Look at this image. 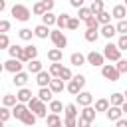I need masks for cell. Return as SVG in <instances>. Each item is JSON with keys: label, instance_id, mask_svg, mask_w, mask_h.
I'll return each mask as SVG.
<instances>
[{"label": "cell", "instance_id": "1", "mask_svg": "<svg viewBox=\"0 0 127 127\" xmlns=\"http://www.w3.org/2000/svg\"><path fill=\"white\" fill-rule=\"evenodd\" d=\"M28 107L40 117V119H46L48 117V111H50V107H46V101H42L38 95H34L30 101H28Z\"/></svg>", "mask_w": 127, "mask_h": 127}, {"label": "cell", "instance_id": "2", "mask_svg": "<svg viewBox=\"0 0 127 127\" xmlns=\"http://www.w3.org/2000/svg\"><path fill=\"white\" fill-rule=\"evenodd\" d=\"M95 115H97V109H95V107H91V105H85V107L79 111V119H77V125H79V127H89V125L93 123Z\"/></svg>", "mask_w": 127, "mask_h": 127}, {"label": "cell", "instance_id": "3", "mask_svg": "<svg viewBox=\"0 0 127 127\" xmlns=\"http://www.w3.org/2000/svg\"><path fill=\"white\" fill-rule=\"evenodd\" d=\"M10 14H12L18 22H28V20L32 18V14H34V12H30V8H28V6H24V4H14V6H12V10H10Z\"/></svg>", "mask_w": 127, "mask_h": 127}, {"label": "cell", "instance_id": "4", "mask_svg": "<svg viewBox=\"0 0 127 127\" xmlns=\"http://www.w3.org/2000/svg\"><path fill=\"white\" fill-rule=\"evenodd\" d=\"M101 75H103L105 79H109V81H119L121 71H119L117 65H113V64H103V65H101Z\"/></svg>", "mask_w": 127, "mask_h": 127}, {"label": "cell", "instance_id": "5", "mask_svg": "<svg viewBox=\"0 0 127 127\" xmlns=\"http://www.w3.org/2000/svg\"><path fill=\"white\" fill-rule=\"evenodd\" d=\"M103 56H105V60H109V62H117V60H121V48L117 46V44H107L105 48H103Z\"/></svg>", "mask_w": 127, "mask_h": 127}, {"label": "cell", "instance_id": "6", "mask_svg": "<svg viewBox=\"0 0 127 127\" xmlns=\"http://www.w3.org/2000/svg\"><path fill=\"white\" fill-rule=\"evenodd\" d=\"M50 40H52V44L56 46V48H65L67 46V38H65V34H64V30H60V28H56V30H52V34H50Z\"/></svg>", "mask_w": 127, "mask_h": 127}, {"label": "cell", "instance_id": "7", "mask_svg": "<svg viewBox=\"0 0 127 127\" xmlns=\"http://www.w3.org/2000/svg\"><path fill=\"white\" fill-rule=\"evenodd\" d=\"M22 67H24V62H20L18 58H10L2 65V69L4 71H10V73H18V71H22Z\"/></svg>", "mask_w": 127, "mask_h": 127}, {"label": "cell", "instance_id": "8", "mask_svg": "<svg viewBox=\"0 0 127 127\" xmlns=\"http://www.w3.org/2000/svg\"><path fill=\"white\" fill-rule=\"evenodd\" d=\"M87 64H89V65H93V67H101V65L105 64V56L93 50V52H89V54H87Z\"/></svg>", "mask_w": 127, "mask_h": 127}, {"label": "cell", "instance_id": "9", "mask_svg": "<svg viewBox=\"0 0 127 127\" xmlns=\"http://www.w3.org/2000/svg\"><path fill=\"white\" fill-rule=\"evenodd\" d=\"M75 101H77V105H81V107H85V105H91L93 103V93L91 91H79L77 95H75Z\"/></svg>", "mask_w": 127, "mask_h": 127}, {"label": "cell", "instance_id": "10", "mask_svg": "<svg viewBox=\"0 0 127 127\" xmlns=\"http://www.w3.org/2000/svg\"><path fill=\"white\" fill-rule=\"evenodd\" d=\"M52 73H50V69L46 71V69H42V71H38L36 73V83L40 85V87H46V85H50V81H52Z\"/></svg>", "mask_w": 127, "mask_h": 127}, {"label": "cell", "instance_id": "11", "mask_svg": "<svg viewBox=\"0 0 127 127\" xmlns=\"http://www.w3.org/2000/svg\"><path fill=\"white\" fill-rule=\"evenodd\" d=\"M121 115H123V109H121V105H111V107L105 111V117H107L109 121H113V123H115V121H117Z\"/></svg>", "mask_w": 127, "mask_h": 127}, {"label": "cell", "instance_id": "12", "mask_svg": "<svg viewBox=\"0 0 127 127\" xmlns=\"http://www.w3.org/2000/svg\"><path fill=\"white\" fill-rule=\"evenodd\" d=\"M28 79H30V71H18V73H14V85L16 87H24L26 83H28Z\"/></svg>", "mask_w": 127, "mask_h": 127}, {"label": "cell", "instance_id": "13", "mask_svg": "<svg viewBox=\"0 0 127 127\" xmlns=\"http://www.w3.org/2000/svg\"><path fill=\"white\" fill-rule=\"evenodd\" d=\"M34 34H36V38H40V40H46V38L52 34V30H50V26H46V24L42 22V24H38V26L34 28Z\"/></svg>", "mask_w": 127, "mask_h": 127}, {"label": "cell", "instance_id": "14", "mask_svg": "<svg viewBox=\"0 0 127 127\" xmlns=\"http://www.w3.org/2000/svg\"><path fill=\"white\" fill-rule=\"evenodd\" d=\"M99 32H101V36H103V38H107V40H111V38H113V36L117 34V26H113V24L109 22V24H103Z\"/></svg>", "mask_w": 127, "mask_h": 127}, {"label": "cell", "instance_id": "15", "mask_svg": "<svg viewBox=\"0 0 127 127\" xmlns=\"http://www.w3.org/2000/svg\"><path fill=\"white\" fill-rule=\"evenodd\" d=\"M85 40L87 42H97L99 40V36H101V32H99V26H93V28H85Z\"/></svg>", "mask_w": 127, "mask_h": 127}, {"label": "cell", "instance_id": "16", "mask_svg": "<svg viewBox=\"0 0 127 127\" xmlns=\"http://www.w3.org/2000/svg\"><path fill=\"white\" fill-rule=\"evenodd\" d=\"M69 64L71 65H83V64H87V56H83L81 52H73L71 56H69Z\"/></svg>", "mask_w": 127, "mask_h": 127}, {"label": "cell", "instance_id": "17", "mask_svg": "<svg viewBox=\"0 0 127 127\" xmlns=\"http://www.w3.org/2000/svg\"><path fill=\"white\" fill-rule=\"evenodd\" d=\"M65 89H67V93H71V95H77L81 89H83V85L75 79V77H71L69 81H67V85H65Z\"/></svg>", "mask_w": 127, "mask_h": 127}, {"label": "cell", "instance_id": "18", "mask_svg": "<svg viewBox=\"0 0 127 127\" xmlns=\"http://www.w3.org/2000/svg\"><path fill=\"white\" fill-rule=\"evenodd\" d=\"M30 107H28V103H24V101H18L14 107H12V115L16 117V119H22V115L28 111Z\"/></svg>", "mask_w": 127, "mask_h": 127}, {"label": "cell", "instance_id": "19", "mask_svg": "<svg viewBox=\"0 0 127 127\" xmlns=\"http://www.w3.org/2000/svg\"><path fill=\"white\" fill-rule=\"evenodd\" d=\"M109 107H111V99H107V97H99V99L95 101V109H97V113H105Z\"/></svg>", "mask_w": 127, "mask_h": 127}, {"label": "cell", "instance_id": "20", "mask_svg": "<svg viewBox=\"0 0 127 127\" xmlns=\"http://www.w3.org/2000/svg\"><path fill=\"white\" fill-rule=\"evenodd\" d=\"M111 14H113V18L123 20V18L127 16V6H125V4H115V6H113V10H111Z\"/></svg>", "mask_w": 127, "mask_h": 127}, {"label": "cell", "instance_id": "21", "mask_svg": "<svg viewBox=\"0 0 127 127\" xmlns=\"http://www.w3.org/2000/svg\"><path fill=\"white\" fill-rule=\"evenodd\" d=\"M62 58H64V52H62V48H52V50H48V60L50 62H62Z\"/></svg>", "mask_w": 127, "mask_h": 127}, {"label": "cell", "instance_id": "22", "mask_svg": "<svg viewBox=\"0 0 127 127\" xmlns=\"http://www.w3.org/2000/svg\"><path fill=\"white\" fill-rule=\"evenodd\" d=\"M26 65H28V71H30V73H38V71H42V69H44V64H42V62H40L38 58L30 60V62H28Z\"/></svg>", "mask_w": 127, "mask_h": 127}, {"label": "cell", "instance_id": "23", "mask_svg": "<svg viewBox=\"0 0 127 127\" xmlns=\"http://www.w3.org/2000/svg\"><path fill=\"white\" fill-rule=\"evenodd\" d=\"M52 95H54V91H52V87H50V85L40 87V91H38V97H40L42 101H46V103H50V101H52Z\"/></svg>", "mask_w": 127, "mask_h": 127}, {"label": "cell", "instance_id": "24", "mask_svg": "<svg viewBox=\"0 0 127 127\" xmlns=\"http://www.w3.org/2000/svg\"><path fill=\"white\" fill-rule=\"evenodd\" d=\"M38 119H40V117H38V115H36V113H34L32 109H28V111H26V113L22 115V119H20V121H22L24 125H34V123H36Z\"/></svg>", "mask_w": 127, "mask_h": 127}, {"label": "cell", "instance_id": "25", "mask_svg": "<svg viewBox=\"0 0 127 127\" xmlns=\"http://www.w3.org/2000/svg\"><path fill=\"white\" fill-rule=\"evenodd\" d=\"M42 22H44L46 26H50V28H52V26H56V22H58V16H56L52 10H48L46 14H42Z\"/></svg>", "mask_w": 127, "mask_h": 127}, {"label": "cell", "instance_id": "26", "mask_svg": "<svg viewBox=\"0 0 127 127\" xmlns=\"http://www.w3.org/2000/svg\"><path fill=\"white\" fill-rule=\"evenodd\" d=\"M16 95H18V101H24V103H28V101H30V99L34 97V95H32V91H30V89H28L26 85H24V87H20Z\"/></svg>", "mask_w": 127, "mask_h": 127}, {"label": "cell", "instance_id": "27", "mask_svg": "<svg viewBox=\"0 0 127 127\" xmlns=\"http://www.w3.org/2000/svg\"><path fill=\"white\" fill-rule=\"evenodd\" d=\"M64 79L62 77H52V81H50V87H52V91L54 93H60V91H64Z\"/></svg>", "mask_w": 127, "mask_h": 127}, {"label": "cell", "instance_id": "28", "mask_svg": "<svg viewBox=\"0 0 127 127\" xmlns=\"http://www.w3.org/2000/svg\"><path fill=\"white\" fill-rule=\"evenodd\" d=\"M46 123H48V125H64V119L60 117V113H54V111H52V113L46 117Z\"/></svg>", "mask_w": 127, "mask_h": 127}, {"label": "cell", "instance_id": "29", "mask_svg": "<svg viewBox=\"0 0 127 127\" xmlns=\"http://www.w3.org/2000/svg\"><path fill=\"white\" fill-rule=\"evenodd\" d=\"M16 103H18V95H12V93H6V95H2V105L14 107Z\"/></svg>", "mask_w": 127, "mask_h": 127}, {"label": "cell", "instance_id": "30", "mask_svg": "<svg viewBox=\"0 0 127 127\" xmlns=\"http://www.w3.org/2000/svg\"><path fill=\"white\" fill-rule=\"evenodd\" d=\"M93 12H91V8L89 6H81V8H77V18L83 22V20H87L89 16H91Z\"/></svg>", "mask_w": 127, "mask_h": 127}, {"label": "cell", "instance_id": "31", "mask_svg": "<svg viewBox=\"0 0 127 127\" xmlns=\"http://www.w3.org/2000/svg\"><path fill=\"white\" fill-rule=\"evenodd\" d=\"M69 18H71V16H69V14H65V12H64V14H60V16H58V22H56V26H58L60 30L67 28V22H69Z\"/></svg>", "mask_w": 127, "mask_h": 127}, {"label": "cell", "instance_id": "32", "mask_svg": "<svg viewBox=\"0 0 127 127\" xmlns=\"http://www.w3.org/2000/svg\"><path fill=\"white\" fill-rule=\"evenodd\" d=\"M95 16H97V20H99V24H101V26H103V24H109V22H111V18H113V14H111V12H105V10H103V12H99V14H95Z\"/></svg>", "mask_w": 127, "mask_h": 127}, {"label": "cell", "instance_id": "33", "mask_svg": "<svg viewBox=\"0 0 127 127\" xmlns=\"http://www.w3.org/2000/svg\"><path fill=\"white\" fill-rule=\"evenodd\" d=\"M18 36H20V40L30 42V40H32V36H36V34H34V30H30V28H22V30L18 32Z\"/></svg>", "mask_w": 127, "mask_h": 127}, {"label": "cell", "instance_id": "34", "mask_svg": "<svg viewBox=\"0 0 127 127\" xmlns=\"http://www.w3.org/2000/svg\"><path fill=\"white\" fill-rule=\"evenodd\" d=\"M10 115H12V109H10L8 105H2V107H0V123H6V121L10 119Z\"/></svg>", "mask_w": 127, "mask_h": 127}, {"label": "cell", "instance_id": "35", "mask_svg": "<svg viewBox=\"0 0 127 127\" xmlns=\"http://www.w3.org/2000/svg\"><path fill=\"white\" fill-rule=\"evenodd\" d=\"M32 12H34V16H42V14H46L48 10H46V6H44V2L40 0V2H36V4L32 6Z\"/></svg>", "mask_w": 127, "mask_h": 127}, {"label": "cell", "instance_id": "36", "mask_svg": "<svg viewBox=\"0 0 127 127\" xmlns=\"http://www.w3.org/2000/svg\"><path fill=\"white\" fill-rule=\"evenodd\" d=\"M111 105H123V101H125V95L123 93H119V91H115V93H111Z\"/></svg>", "mask_w": 127, "mask_h": 127}, {"label": "cell", "instance_id": "37", "mask_svg": "<svg viewBox=\"0 0 127 127\" xmlns=\"http://www.w3.org/2000/svg\"><path fill=\"white\" fill-rule=\"evenodd\" d=\"M65 107H64V103L62 101H58V99H52L50 101V111H54V113H62Z\"/></svg>", "mask_w": 127, "mask_h": 127}, {"label": "cell", "instance_id": "38", "mask_svg": "<svg viewBox=\"0 0 127 127\" xmlns=\"http://www.w3.org/2000/svg\"><path fill=\"white\" fill-rule=\"evenodd\" d=\"M64 113H65V117H77V105L75 103H67Z\"/></svg>", "mask_w": 127, "mask_h": 127}, {"label": "cell", "instance_id": "39", "mask_svg": "<svg viewBox=\"0 0 127 127\" xmlns=\"http://www.w3.org/2000/svg\"><path fill=\"white\" fill-rule=\"evenodd\" d=\"M22 52H24V48H22V46H18V44H12V46L8 48V54H10V58H18Z\"/></svg>", "mask_w": 127, "mask_h": 127}, {"label": "cell", "instance_id": "40", "mask_svg": "<svg viewBox=\"0 0 127 127\" xmlns=\"http://www.w3.org/2000/svg\"><path fill=\"white\" fill-rule=\"evenodd\" d=\"M62 67H64V65H62L60 62H52V64H50V73H52L54 77H60V71H62Z\"/></svg>", "mask_w": 127, "mask_h": 127}, {"label": "cell", "instance_id": "41", "mask_svg": "<svg viewBox=\"0 0 127 127\" xmlns=\"http://www.w3.org/2000/svg\"><path fill=\"white\" fill-rule=\"evenodd\" d=\"M103 6H105V4H103V0H93L89 8H91V12H93V14H99V12H103V10H105Z\"/></svg>", "mask_w": 127, "mask_h": 127}, {"label": "cell", "instance_id": "42", "mask_svg": "<svg viewBox=\"0 0 127 127\" xmlns=\"http://www.w3.org/2000/svg\"><path fill=\"white\" fill-rule=\"evenodd\" d=\"M24 50H26V54H28V58H30V60L38 58V48H36L34 44H28V46H24Z\"/></svg>", "mask_w": 127, "mask_h": 127}, {"label": "cell", "instance_id": "43", "mask_svg": "<svg viewBox=\"0 0 127 127\" xmlns=\"http://www.w3.org/2000/svg\"><path fill=\"white\" fill-rule=\"evenodd\" d=\"M83 24H85V28H93V26H99V20L95 14H91L87 20H83Z\"/></svg>", "mask_w": 127, "mask_h": 127}, {"label": "cell", "instance_id": "44", "mask_svg": "<svg viewBox=\"0 0 127 127\" xmlns=\"http://www.w3.org/2000/svg\"><path fill=\"white\" fill-rule=\"evenodd\" d=\"M0 48H2V50H8V48H10V38H8L6 32L0 34Z\"/></svg>", "mask_w": 127, "mask_h": 127}, {"label": "cell", "instance_id": "45", "mask_svg": "<svg viewBox=\"0 0 127 127\" xmlns=\"http://www.w3.org/2000/svg\"><path fill=\"white\" fill-rule=\"evenodd\" d=\"M60 77H62L64 81H69V79L73 77V73H71V69H69V67H62V71H60Z\"/></svg>", "mask_w": 127, "mask_h": 127}, {"label": "cell", "instance_id": "46", "mask_svg": "<svg viewBox=\"0 0 127 127\" xmlns=\"http://www.w3.org/2000/svg\"><path fill=\"white\" fill-rule=\"evenodd\" d=\"M115 65H117V69H119L121 73H127V60H123V58H121V60H117V62H115Z\"/></svg>", "mask_w": 127, "mask_h": 127}, {"label": "cell", "instance_id": "47", "mask_svg": "<svg viewBox=\"0 0 127 127\" xmlns=\"http://www.w3.org/2000/svg\"><path fill=\"white\" fill-rule=\"evenodd\" d=\"M117 46L121 48V52H125V50H127V34H121V36H119Z\"/></svg>", "mask_w": 127, "mask_h": 127}, {"label": "cell", "instance_id": "48", "mask_svg": "<svg viewBox=\"0 0 127 127\" xmlns=\"http://www.w3.org/2000/svg\"><path fill=\"white\" fill-rule=\"evenodd\" d=\"M117 34H127V20H119L117 22Z\"/></svg>", "mask_w": 127, "mask_h": 127}, {"label": "cell", "instance_id": "49", "mask_svg": "<svg viewBox=\"0 0 127 127\" xmlns=\"http://www.w3.org/2000/svg\"><path fill=\"white\" fill-rule=\"evenodd\" d=\"M79 18H69V22H67V30H77L79 28Z\"/></svg>", "mask_w": 127, "mask_h": 127}, {"label": "cell", "instance_id": "50", "mask_svg": "<svg viewBox=\"0 0 127 127\" xmlns=\"http://www.w3.org/2000/svg\"><path fill=\"white\" fill-rule=\"evenodd\" d=\"M64 125L65 127H75L77 125V119L75 117H64Z\"/></svg>", "mask_w": 127, "mask_h": 127}, {"label": "cell", "instance_id": "51", "mask_svg": "<svg viewBox=\"0 0 127 127\" xmlns=\"http://www.w3.org/2000/svg\"><path fill=\"white\" fill-rule=\"evenodd\" d=\"M10 30V22L8 20H0V32H8Z\"/></svg>", "mask_w": 127, "mask_h": 127}, {"label": "cell", "instance_id": "52", "mask_svg": "<svg viewBox=\"0 0 127 127\" xmlns=\"http://www.w3.org/2000/svg\"><path fill=\"white\" fill-rule=\"evenodd\" d=\"M44 2V6H46V10H52L54 6H56V0H42Z\"/></svg>", "mask_w": 127, "mask_h": 127}, {"label": "cell", "instance_id": "53", "mask_svg": "<svg viewBox=\"0 0 127 127\" xmlns=\"http://www.w3.org/2000/svg\"><path fill=\"white\" fill-rule=\"evenodd\" d=\"M69 4H71L73 8H81V6H83V0H69Z\"/></svg>", "mask_w": 127, "mask_h": 127}, {"label": "cell", "instance_id": "54", "mask_svg": "<svg viewBox=\"0 0 127 127\" xmlns=\"http://www.w3.org/2000/svg\"><path fill=\"white\" fill-rule=\"evenodd\" d=\"M115 123H117V127H127V119H123V117H119Z\"/></svg>", "mask_w": 127, "mask_h": 127}, {"label": "cell", "instance_id": "55", "mask_svg": "<svg viewBox=\"0 0 127 127\" xmlns=\"http://www.w3.org/2000/svg\"><path fill=\"white\" fill-rule=\"evenodd\" d=\"M6 10V0H0V12Z\"/></svg>", "mask_w": 127, "mask_h": 127}, {"label": "cell", "instance_id": "56", "mask_svg": "<svg viewBox=\"0 0 127 127\" xmlns=\"http://www.w3.org/2000/svg\"><path fill=\"white\" fill-rule=\"evenodd\" d=\"M121 109H123V113H125V115H127V99H125V101H123V105H121Z\"/></svg>", "mask_w": 127, "mask_h": 127}, {"label": "cell", "instance_id": "57", "mask_svg": "<svg viewBox=\"0 0 127 127\" xmlns=\"http://www.w3.org/2000/svg\"><path fill=\"white\" fill-rule=\"evenodd\" d=\"M123 95H125V99H127V89H125V91H123Z\"/></svg>", "mask_w": 127, "mask_h": 127}, {"label": "cell", "instance_id": "58", "mask_svg": "<svg viewBox=\"0 0 127 127\" xmlns=\"http://www.w3.org/2000/svg\"><path fill=\"white\" fill-rule=\"evenodd\" d=\"M125 6H127V0H125Z\"/></svg>", "mask_w": 127, "mask_h": 127}]
</instances>
